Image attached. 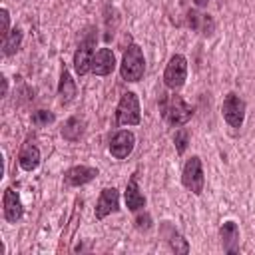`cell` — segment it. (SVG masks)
Returning <instances> with one entry per match:
<instances>
[{
    "mask_svg": "<svg viewBox=\"0 0 255 255\" xmlns=\"http://www.w3.org/2000/svg\"><path fill=\"white\" fill-rule=\"evenodd\" d=\"M143 70H145V58H143L141 48L137 44H129L128 50L124 52V58L120 64L122 78L126 82H137V80H141Z\"/></svg>",
    "mask_w": 255,
    "mask_h": 255,
    "instance_id": "cell-1",
    "label": "cell"
},
{
    "mask_svg": "<svg viewBox=\"0 0 255 255\" xmlns=\"http://www.w3.org/2000/svg\"><path fill=\"white\" fill-rule=\"evenodd\" d=\"M116 122H118V126H137L141 122L139 100L133 92L122 94L118 110H116Z\"/></svg>",
    "mask_w": 255,
    "mask_h": 255,
    "instance_id": "cell-2",
    "label": "cell"
},
{
    "mask_svg": "<svg viewBox=\"0 0 255 255\" xmlns=\"http://www.w3.org/2000/svg\"><path fill=\"white\" fill-rule=\"evenodd\" d=\"M161 110H163V120H165L169 126H183V124H187V122L191 120V116H193V108L187 106V104L183 102V98H179V96H169V98L163 102Z\"/></svg>",
    "mask_w": 255,
    "mask_h": 255,
    "instance_id": "cell-3",
    "label": "cell"
},
{
    "mask_svg": "<svg viewBox=\"0 0 255 255\" xmlns=\"http://www.w3.org/2000/svg\"><path fill=\"white\" fill-rule=\"evenodd\" d=\"M181 183L185 185V189H189L191 193L199 195L203 191V167H201V159L197 155L189 157L183 165V171H181Z\"/></svg>",
    "mask_w": 255,
    "mask_h": 255,
    "instance_id": "cell-4",
    "label": "cell"
},
{
    "mask_svg": "<svg viewBox=\"0 0 255 255\" xmlns=\"http://www.w3.org/2000/svg\"><path fill=\"white\" fill-rule=\"evenodd\" d=\"M187 78V60L185 56L181 54H173L165 66V72H163V82L167 88L175 90V88H181L183 82Z\"/></svg>",
    "mask_w": 255,
    "mask_h": 255,
    "instance_id": "cell-5",
    "label": "cell"
},
{
    "mask_svg": "<svg viewBox=\"0 0 255 255\" xmlns=\"http://www.w3.org/2000/svg\"><path fill=\"white\" fill-rule=\"evenodd\" d=\"M223 118L231 128H241L243 118H245V102L237 94H227L221 106Z\"/></svg>",
    "mask_w": 255,
    "mask_h": 255,
    "instance_id": "cell-6",
    "label": "cell"
},
{
    "mask_svg": "<svg viewBox=\"0 0 255 255\" xmlns=\"http://www.w3.org/2000/svg\"><path fill=\"white\" fill-rule=\"evenodd\" d=\"M92 60H94V38L90 36L78 46V50L74 54V70H76V74L78 76L88 74L92 70Z\"/></svg>",
    "mask_w": 255,
    "mask_h": 255,
    "instance_id": "cell-7",
    "label": "cell"
},
{
    "mask_svg": "<svg viewBox=\"0 0 255 255\" xmlns=\"http://www.w3.org/2000/svg\"><path fill=\"white\" fill-rule=\"evenodd\" d=\"M133 143H135L133 133L128 131V129H122V131H118L112 137V141H110V153L116 159H124V157H128L133 151Z\"/></svg>",
    "mask_w": 255,
    "mask_h": 255,
    "instance_id": "cell-8",
    "label": "cell"
},
{
    "mask_svg": "<svg viewBox=\"0 0 255 255\" xmlns=\"http://www.w3.org/2000/svg\"><path fill=\"white\" fill-rule=\"evenodd\" d=\"M120 209V195L116 187H106L100 193V199L96 203V219H104L110 213H116Z\"/></svg>",
    "mask_w": 255,
    "mask_h": 255,
    "instance_id": "cell-9",
    "label": "cell"
},
{
    "mask_svg": "<svg viewBox=\"0 0 255 255\" xmlns=\"http://www.w3.org/2000/svg\"><path fill=\"white\" fill-rule=\"evenodd\" d=\"M116 68V56L110 48H100L92 60V72L96 76H108Z\"/></svg>",
    "mask_w": 255,
    "mask_h": 255,
    "instance_id": "cell-10",
    "label": "cell"
},
{
    "mask_svg": "<svg viewBox=\"0 0 255 255\" xmlns=\"http://www.w3.org/2000/svg\"><path fill=\"white\" fill-rule=\"evenodd\" d=\"M96 175H98V169H96V167L76 165V167H70V169L64 173V181H66V185L78 187V185H84V183L92 181Z\"/></svg>",
    "mask_w": 255,
    "mask_h": 255,
    "instance_id": "cell-11",
    "label": "cell"
},
{
    "mask_svg": "<svg viewBox=\"0 0 255 255\" xmlns=\"http://www.w3.org/2000/svg\"><path fill=\"white\" fill-rule=\"evenodd\" d=\"M2 203H4V217L8 219V221H12V223H16L20 217H22V203H20V197H18V193L12 189V187H8V189H4V197H2Z\"/></svg>",
    "mask_w": 255,
    "mask_h": 255,
    "instance_id": "cell-12",
    "label": "cell"
},
{
    "mask_svg": "<svg viewBox=\"0 0 255 255\" xmlns=\"http://www.w3.org/2000/svg\"><path fill=\"white\" fill-rule=\"evenodd\" d=\"M219 235H221L223 249L227 253H237V249H239V227H237V223H233V221L223 223Z\"/></svg>",
    "mask_w": 255,
    "mask_h": 255,
    "instance_id": "cell-13",
    "label": "cell"
},
{
    "mask_svg": "<svg viewBox=\"0 0 255 255\" xmlns=\"http://www.w3.org/2000/svg\"><path fill=\"white\" fill-rule=\"evenodd\" d=\"M126 205L129 211H137L145 205V197L139 193V187H137V177L131 175L129 181H128V187H126Z\"/></svg>",
    "mask_w": 255,
    "mask_h": 255,
    "instance_id": "cell-14",
    "label": "cell"
},
{
    "mask_svg": "<svg viewBox=\"0 0 255 255\" xmlns=\"http://www.w3.org/2000/svg\"><path fill=\"white\" fill-rule=\"evenodd\" d=\"M58 96H60V102L62 104H68L74 100L76 96V84L70 76V72L66 68H62V74H60V84H58Z\"/></svg>",
    "mask_w": 255,
    "mask_h": 255,
    "instance_id": "cell-15",
    "label": "cell"
},
{
    "mask_svg": "<svg viewBox=\"0 0 255 255\" xmlns=\"http://www.w3.org/2000/svg\"><path fill=\"white\" fill-rule=\"evenodd\" d=\"M18 161H20L22 169H26V171L36 169L38 163H40V151H38V147L36 145H24L22 151H20V155H18Z\"/></svg>",
    "mask_w": 255,
    "mask_h": 255,
    "instance_id": "cell-16",
    "label": "cell"
},
{
    "mask_svg": "<svg viewBox=\"0 0 255 255\" xmlns=\"http://www.w3.org/2000/svg\"><path fill=\"white\" fill-rule=\"evenodd\" d=\"M84 133V122L80 118H70L64 126H62V137L68 141H76L80 139Z\"/></svg>",
    "mask_w": 255,
    "mask_h": 255,
    "instance_id": "cell-17",
    "label": "cell"
},
{
    "mask_svg": "<svg viewBox=\"0 0 255 255\" xmlns=\"http://www.w3.org/2000/svg\"><path fill=\"white\" fill-rule=\"evenodd\" d=\"M163 233H165V237H167V243H169V247L175 251V253H187L189 251V245H187V241L173 229V227H169V225H163Z\"/></svg>",
    "mask_w": 255,
    "mask_h": 255,
    "instance_id": "cell-18",
    "label": "cell"
},
{
    "mask_svg": "<svg viewBox=\"0 0 255 255\" xmlns=\"http://www.w3.org/2000/svg\"><path fill=\"white\" fill-rule=\"evenodd\" d=\"M189 26L201 34H211L213 30V20L205 14H197V12H189Z\"/></svg>",
    "mask_w": 255,
    "mask_h": 255,
    "instance_id": "cell-19",
    "label": "cell"
},
{
    "mask_svg": "<svg viewBox=\"0 0 255 255\" xmlns=\"http://www.w3.org/2000/svg\"><path fill=\"white\" fill-rule=\"evenodd\" d=\"M20 44H22V32L16 28V30H12V32L4 38V44H2L4 54H6V56L16 54V52H18V48H20Z\"/></svg>",
    "mask_w": 255,
    "mask_h": 255,
    "instance_id": "cell-20",
    "label": "cell"
},
{
    "mask_svg": "<svg viewBox=\"0 0 255 255\" xmlns=\"http://www.w3.org/2000/svg\"><path fill=\"white\" fill-rule=\"evenodd\" d=\"M187 141H189V131H187L185 128L177 129V131H175V135H173V143H175V149H177V153H183V151H185V147H187Z\"/></svg>",
    "mask_w": 255,
    "mask_h": 255,
    "instance_id": "cell-21",
    "label": "cell"
},
{
    "mask_svg": "<svg viewBox=\"0 0 255 255\" xmlns=\"http://www.w3.org/2000/svg\"><path fill=\"white\" fill-rule=\"evenodd\" d=\"M52 122H54V114L48 112V110H38V112H34V116H32V124H34V126H48V124H52Z\"/></svg>",
    "mask_w": 255,
    "mask_h": 255,
    "instance_id": "cell-22",
    "label": "cell"
},
{
    "mask_svg": "<svg viewBox=\"0 0 255 255\" xmlns=\"http://www.w3.org/2000/svg\"><path fill=\"white\" fill-rule=\"evenodd\" d=\"M0 18H2V28H0V34H2V38H6L10 32H8V24H10V16H8V10L6 8H2L0 10Z\"/></svg>",
    "mask_w": 255,
    "mask_h": 255,
    "instance_id": "cell-23",
    "label": "cell"
},
{
    "mask_svg": "<svg viewBox=\"0 0 255 255\" xmlns=\"http://www.w3.org/2000/svg\"><path fill=\"white\" fill-rule=\"evenodd\" d=\"M149 225H151V219H149L147 213L135 217V227H137V229H143V231H145V229H149Z\"/></svg>",
    "mask_w": 255,
    "mask_h": 255,
    "instance_id": "cell-24",
    "label": "cell"
},
{
    "mask_svg": "<svg viewBox=\"0 0 255 255\" xmlns=\"http://www.w3.org/2000/svg\"><path fill=\"white\" fill-rule=\"evenodd\" d=\"M195 4H197V6H205V4H207V0H195Z\"/></svg>",
    "mask_w": 255,
    "mask_h": 255,
    "instance_id": "cell-25",
    "label": "cell"
}]
</instances>
